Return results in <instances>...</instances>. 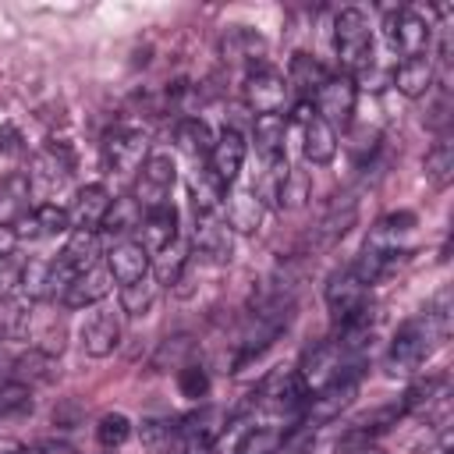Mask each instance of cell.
I'll use <instances>...</instances> for the list:
<instances>
[{
  "label": "cell",
  "mask_w": 454,
  "mask_h": 454,
  "mask_svg": "<svg viewBox=\"0 0 454 454\" xmlns=\"http://www.w3.org/2000/svg\"><path fill=\"white\" fill-rule=\"evenodd\" d=\"M4 454H46L43 447H7Z\"/></svg>",
  "instance_id": "cell-51"
},
{
  "label": "cell",
  "mask_w": 454,
  "mask_h": 454,
  "mask_svg": "<svg viewBox=\"0 0 454 454\" xmlns=\"http://www.w3.org/2000/svg\"><path fill=\"white\" fill-rule=\"evenodd\" d=\"M145 149H149L145 131H138V128H114L106 135V142H103V163L110 170L128 174V170L145 163Z\"/></svg>",
  "instance_id": "cell-10"
},
{
  "label": "cell",
  "mask_w": 454,
  "mask_h": 454,
  "mask_svg": "<svg viewBox=\"0 0 454 454\" xmlns=\"http://www.w3.org/2000/svg\"><path fill=\"white\" fill-rule=\"evenodd\" d=\"M18 287H21V266H18L11 255H4V259H0V301L11 298Z\"/></svg>",
  "instance_id": "cell-47"
},
{
  "label": "cell",
  "mask_w": 454,
  "mask_h": 454,
  "mask_svg": "<svg viewBox=\"0 0 454 454\" xmlns=\"http://www.w3.org/2000/svg\"><path fill=\"white\" fill-rule=\"evenodd\" d=\"M35 351H43V355H50V358H57L60 351H64V344H67V326H64V319H46L39 330H35Z\"/></svg>",
  "instance_id": "cell-43"
},
{
  "label": "cell",
  "mask_w": 454,
  "mask_h": 454,
  "mask_svg": "<svg viewBox=\"0 0 454 454\" xmlns=\"http://www.w3.org/2000/svg\"><path fill=\"white\" fill-rule=\"evenodd\" d=\"M447 298V294H443ZM443 298L436 309H429L426 316H415V319H404L390 340V351H387V369L390 376H411L426 365V358L433 355L436 340L447 333V309H443Z\"/></svg>",
  "instance_id": "cell-1"
},
{
  "label": "cell",
  "mask_w": 454,
  "mask_h": 454,
  "mask_svg": "<svg viewBox=\"0 0 454 454\" xmlns=\"http://www.w3.org/2000/svg\"><path fill=\"white\" fill-rule=\"evenodd\" d=\"M14 231H18V241H21V238L39 241V238L71 234V213H67L64 206H57V202H43V206L21 213L18 223H14Z\"/></svg>",
  "instance_id": "cell-11"
},
{
  "label": "cell",
  "mask_w": 454,
  "mask_h": 454,
  "mask_svg": "<svg viewBox=\"0 0 454 454\" xmlns=\"http://www.w3.org/2000/svg\"><path fill=\"white\" fill-rule=\"evenodd\" d=\"M14 245H18V231H14V223H0V259L11 255Z\"/></svg>",
  "instance_id": "cell-50"
},
{
  "label": "cell",
  "mask_w": 454,
  "mask_h": 454,
  "mask_svg": "<svg viewBox=\"0 0 454 454\" xmlns=\"http://www.w3.org/2000/svg\"><path fill=\"white\" fill-rule=\"evenodd\" d=\"M355 99H358V89L348 74H337V78H326V85L316 92L312 99V110L316 117H323L330 128H348L351 124V114H355Z\"/></svg>",
  "instance_id": "cell-8"
},
{
  "label": "cell",
  "mask_w": 454,
  "mask_h": 454,
  "mask_svg": "<svg viewBox=\"0 0 454 454\" xmlns=\"http://www.w3.org/2000/svg\"><path fill=\"white\" fill-rule=\"evenodd\" d=\"M277 447H280V433L266 429V426H255L238 440L234 454H277Z\"/></svg>",
  "instance_id": "cell-44"
},
{
  "label": "cell",
  "mask_w": 454,
  "mask_h": 454,
  "mask_svg": "<svg viewBox=\"0 0 454 454\" xmlns=\"http://www.w3.org/2000/svg\"><path fill=\"white\" fill-rule=\"evenodd\" d=\"M32 301L28 298H4L0 301V340H25L32 333Z\"/></svg>",
  "instance_id": "cell-27"
},
{
  "label": "cell",
  "mask_w": 454,
  "mask_h": 454,
  "mask_svg": "<svg viewBox=\"0 0 454 454\" xmlns=\"http://www.w3.org/2000/svg\"><path fill=\"white\" fill-rule=\"evenodd\" d=\"M220 46H223V57H231V60H255L262 53V39L252 35L248 28H231Z\"/></svg>",
  "instance_id": "cell-41"
},
{
  "label": "cell",
  "mask_w": 454,
  "mask_h": 454,
  "mask_svg": "<svg viewBox=\"0 0 454 454\" xmlns=\"http://www.w3.org/2000/svg\"><path fill=\"white\" fill-rule=\"evenodd\" d=\"M433 82H436V67H433L429 53H422V57H404V60L394 67V85H397V92L408 96V99L426 96V92L433 89Z\"/></svg>",
  "instance_id": "cell-20"
},
{
  "label": "cell",
  "mask_w": 454,
  "mask_h": 454,
  "mask_svg": "<svg viewBox=\"0 0 454 454\" xmlns=\"http://www.w3.org/2000/svg\"><path fill=\"white\" fill-rule=\"evenodd\" d=\"M110 192L103 184H85L78 188L74 195V206L67 209L71 213V231H99L103 227V216L110 209Z\"/></svg>",
  "instance_id": "cell-19"
},
{
  "label": "cell",
  "mask_w": 454,
  "mask_h": 454,
  "mask_svg": "<svg viewBox=\"0 0 454 454\" xmlns=\"http://www.w3.org/2000/svg\"><path fill=\"white\" fill-rule=\"evenodd\" d=\"M174 177H177V167L167 153H153L145 156L142 170H138V181H135V202L142 213H153L160 206H167L170 199V188H174Z\"/></svg>",
  "instance_id": "cell-4"
},
{
  "label": "cell",
  "mask_w": 454,
  "mask_h": 454,
  "mask_svg": "<svg viewBox=\"0 0 454 454\" xmlns=\"http://www.w3.org/2000/svg\"><path fill=\"white\" fill-rule=\"evenodd\" d=\"M96 255H99V231H71L67 234V245L57 255V262L78 277L82 270L96 266Z\"/></svg>",
  "instance_id": "cell-26"
},
{
  "label": "cell",
  "mask_w": 454,
  "mask_h": 454,
  "mask_svg": "<svg viewBox=\"0 0 454 454\" xmlns=\"http://www.w3.org/2000/svg\"><path fill=\"white\" fill-rule=\"evenodd\" d=\"M170 433H174V426H170V422H156V419L142 422V440H145L149 447H160V440H167Z\"/></svg>",
  "instance_id": "cell-48"
},
{
  "label": "cell",
  "mask_w": 454,
  "mask_h": 454,
  "mask_svg": "<svg viewBox=\"0 0 454 454\" xmlns=\"http://www.w3.org/2000/svg\"><path fill=\"white\" fill-rule=\"evenodd\" d=\"M358 397V372H348V376H337L316 390H309L305 397V426H326L333 419H340L344 408H351V401Z\"/></svg>",
  "instance_id": "cell-3"
},
{
  "label": "cell",
  "mask_w": 454,
  "mask_h": 454,
  "mask_svg": "<svg viewBox=\"0 0 454 454\" xmlns=\"http://www.w3.org/2000/svg\"><path fill=\"white\" fill-rule=\"evenodd\" d=\"M305 195H309V177H305L301 170H291V174H287V184H284V195H280V209L301 206Z\"/></svg>",
  "instance_id": "cell-46"
},
{
  "label": "cell",
  "mask_w": 454,
  "mask_h": 454,
  "mask_svg": "<svg viewBox=\"0 0 454 454\" xmlns=\"http://www.w3.org/2000/svg\"><path fill=\"white\" fill-rule=\"evenodd\" d=\"M156 291H160V284L145 273L142 280H131V284H121V312H128V316H145L149 309H153V301H156Z\"/></svg>",
  "instance_id": "cell-30"
},
{
  "label": "cell",
  "mask_w": 454,
  "mask_h": 454,
  "mask_svg": "<svg viewBox=\"0 0 454 454\" xmlns=\"http://www.w3.org/2000/svg\"><path fill=\"white\" fill-rule=\"evenodd\" d=\"M21 291H25L28 301L50 298V294H53V284H50V262L32 259L28 266H21Z\"/></svg>",
  "instance_id": "cell-39"
},
{
  "label": "cell",
  "mask_w": 454,
  "mask_h": 454,
  "mask_svg": "<svg viewBox=\"0 0 454 454\" xmlns=\"http://www.w3.org/2000/svg\"><path fill=\"white\" fill-rule=\"evenodd\" d=\"M138 223H142L138 202H135V199H114L110 209H106V216H103V227H99V231H106V234H114V238H124V234L135 231Z\"/></svg>",
  "instance_id": "cell-31"
},
{
  "label": "cell",
  "mask_w": 454,
  "mask_h": 454,
  "mask_svg": "<svg viewBox=\"0 0 454 454\" xmlns=\"http://www.w3.org/2000/svg\"><path fill=\"white\" fill-rule=\"evenodd\" d=\"M192 337L188 333H174V337H163L156 355H153V369H184L188 365V355H192Z\"/></svg>",
  "instance_id": "cell-34"
},
{
  "label": "cell",
  "mask_w": 454,
  "mask_h": 454,
  "mask_svg": "<svg viewBox=\"0 0 454 454\" xmlns=\"http://www.w3.org/2000/svg\"><path fill=\"white\" fill-rule=\"evenodd\" d=\"M245 103L259 114H280L284 99H287V78L266 64H252V71L245 74Z\"/></svg>",
  "instance_id": "cell-7"
},
{
  "label": "cell",
  "mask_w": 454,
  "mask_h": 454,
  "mask_svg": "<svg viewBox=\"0 0 454 454\" xmlns=\"http://www.w3.org/2000/svg\"><path fill=\"white\" fill-rule=\"evenodd\" d=\"M177 387H181V394L184 397H206L209 394V372L202 369V365H195V362H188L184 369H177Z\"/></svg>",
  "instance_id": "cell-45"
},
{
  "label": "cell",
  "mask_w": 454,
  "mask_h": 454,
  "mask_svg": "<svg viewBox=\"0 0 454 454\" xmlns=\"http://www.w3.org/2000/svg\"><path fill=\"white\" fill-rule=\"evenodd\" d=\"M174 241H177V209H174L170 202L142 216V223H138V245H142L149 255L170 248Z\"/></svg>",
  "instance_id": "cell-18"
},
{
  "label": "cell",
  "mask_w": 454,
  "mask_h": 454,
  "mask_svg": "<svg viewBox=\"0 0 454 454\" xmlns=\"http://www.w3.org/2000/svg\"><path fill=\"white\" fill-rule=\"evenodd\" d=\"M262 213L266 206L259 202V195L252 188H238L223 195V223L238 234H255L262 227Z\"/></svg>",
  "instance_id": "cell-16"
},
{
  "label": "cell",
  "mask_w": 454,
  "mask_h": 454,
  "mask_svg": "<svg viewBox=\"0 0 454 454\" xmlns=\"http://www.w3.org/2000/svg\"><path fill=\"white\" fill-rule=\"evenodd\" d=\"M355 216H358V206H355V199H351V195L333 199V202L326 206V213L312 223V231H309L305 245H309L312 252H323V248L337 245V241L355 227Z\"/></svg>",
  "instance_id": "cell-9"
},
{
  "label": "cell",
  "mask_w": 454,
  "mask_h": 454,
  "mask_svg": "<svg viewBox=\"0 0 454 454\" xmlns=\"http://www.w3.org/2000/svg\"><path fill=\"white\" fill-rule=\"evenodd\" d=\"M28 177L25 174H7L0 177V213H28Z\"/></svg>",
  "instance_id": "cell-37"
},
{
  "label": "cell",
  "mask_w": 454,
  "mask_h": 454,
  "mask_svg": "<svg viewBox=\"0 0 454 454\" xmlns=\"http://www.w3.org/2000/svg\"><path fill=\"white\" fill-rule=\"evenodd\" d=\"M326 67L316 60V57H309V53H294L291 57V67H287V89H294L298 96H301V103H309V99H316V92L326 85Z\"/></svg>",
  "instance_id": "cell-23"
},
{
  "label": "cell",
  "mask_w": 454,
  "mask_h": 454,
  "mask_svg": "<svg viewBox=\"0 0 454 454\" xmlns=\"http://www.w3.org/2000/svg\"><path fill=\"white\" fill-rule=\"evenodd\" d=\"M131 436V419L124 415V411H106L99 422H96V440H99V447H121L124 440Z\"/></svg>",
  "instance_id": "cell-42"
},
{
  "label": "cell",
  "mask_w": 454,
  "mask_h": 454,
  "mask_svg": "<svg viewBox=\"0 0 454 454\" xmlns=\"http://www.w3.org/2000/svg\"><path fill=\"white\" fill-rule=\"evenodd\" d=\"M195 248H199V255H206V259L216 262V266L231 262V252H234L231 227H227L223 220L199 216V227H195Z\"/></svg>",
  "instance_id": "cell-21"
},
{
  "label": "cell",
  "mask_w": 454,
  "mask_h": 454,
  "mask_svg": "<svg viewBox=\"0 0 454 454\" xmlns=\"http://www.w3.org/2000/svg\"><path fill=\"white\" fill-rule=\"evenodd\" d=\"M82 348H85V355H92V358H106L117 344H121V319H117V312H110V309H99V312H92L85 323H82Z\"/></svg>",
  "instance_id": "cell-14"
},
{
  "label": "cell",
  "mask_w": 454,
  "mask_h": 454,
  "mask_svg": "<svg viewBox=\"0 0 454 454\" xmlns=\"http://www.w3.org/2000/svg\"><path fill=\"white\" fill-rule=\"evenodd\" d=\"M32 411V387L11 380L0 387V419H21Z\"/></svg>",
  "instance_id": "cell-40"
},
{
  "label": "cell",
  "mask_w": 454,
  "mask_h": 454,
  "mask_svg": "<svg viewBox=\"0 0 454 454\" xmlns=\"http://www.w3.org/2000/svg\"><path fill=\"white\" fill-rule=\"evenodd\" d=\"M333 50L348 74H362L372 64V28L358 7H344L333 21Z\"/></svg>",
  "instance_id": "cell-2"
},
{
  "label": "cell",
  "mask_w": 454,
  "mask_h": 454,
  "mask_svg": "<svg viewBox=\"0 0 454 454\" xmlns=\"http://www.w3.org/2000/svg\"><path fill=\"white\" fill-rule=\"evenodd\" d=\"M223 195H227V188L216 181L213 170H195L192 174V206H195L199 216H213L223 206Z\"/></svg>",
  "instance_id": "cell-28"
},
{
  "label": "cell",
  "mask_w": 454,
  "mask_h": 454,
  "mask_svg": "<svg viewBox=\"0 0 454 454\" xmlns=\"http://www.w3.org/2000/svg\"><path fill=\"white\" fill-rule=\"evenodd\" d=\"M174 138H177V149L181 153H188V156H209V149H213V131H209V124L206 121H199V117H184L181 124H177V131H174Z\"/></svg>",
  "instance_id": "cell-29"
},
{
  "label": "cell",
  "mask_w": 454,
  "mask_h": 454,
  "mask_svg": "<svg viewBox=\"0 0 454 454\" xmlns=\"http://www.w3.org/2000/svg\"><path fill=\"white\" fill-rule=\"evenodd\" d=\"M14 380L25 383V387H32V383H50V380H53V358L32 348L28 355H21V358L14 362Z\"/></svg>",
  "instance_id": "cell-35"
},
{
  "label": "cell",
  "mask_w": 454,
  "mask_h": 454,
  "mask_svg": "<svg viewBox=\"0 0 454 454\" xmlns=\"http://www.w3.org/2000/svg\"><path fill=\"white\" fill-rule=\"evenodd\" d=\"M245 153H248L245 135L234 131V128H223V135L213 142V149H209V170L216 174V181H220L223 188L241 174V167H245Z\"/></svg>",
  "instance_id": "cell-12"
},
{
  "label": "cell",
  "mask_w": 454,
  "mask_h": 454,
  "mask_svg": "<svg viewBox=\"0 0 454 454\" xmlns=\"http://www.w3.org/2000/svg\"><path fill=\"white\" fill-rule=\"evenodd\" d=\"M443 376H429V380H415L411 387H408V394L401 397V415H408V411H422V408H429L436 397H440V390H443Z\"/></svg>",
  "instance_id": "cell-36"
},
{
  "label": "cell",
  "mask_w": 454,
  "mask_h": 454,
  "mask_svg": "<svg viewBox=\"0 0 454 454\" xmlns=\"http://www.w3.org/2000/svg\"><path fill=\"white\" fill-rule=\"evenodd\" d=\"M110 287H114V277H110V270L106 266H89V270H82L71 284H67V291L60 294V301L67 305V309H85V305H96V301H103L106 294H110Z\"/></svg>",
  "instance_id": "cell-17"
},
{
  "label": "cell",
  "mask_w": 454,
  "mask_h": 454,
  "mask_svg": "<svg viewBox=\"0 0 454 454\" xmlns=\"http://www.w3.org/2000/svg\"><path fill=\"white\" fill-rule=\"evenodd\" d=\"M188 259L192 255H184V245L181 241H174L170 248H163V252H156V262H153V273H156V284H177V277H181V270L188 266Z\"/></svg>",
  "instance_id": "cell-38"
},
{
  "label": "cell",
  "mask_w": 454,
  "mask_h": 454,
  "mask_svg": "<svg viewBox=\"0 0 454 454\" xmlns=\"http://www.w3.org/2000/svg\"><path fill=\"white\" fill-rule=\"evenodd\" d=\"M323 298H326V309H330L333 323H340V319H348L355 309L365 305V284H362V280L355 277V270L348 266V270H340V273L330 277Z\"/></svg>",
  "instance_id": "cell-13"
},
{
  "label": "cell",
  "mask_w": 454,
  "mask_h": 454,
  "mask_svg": "<svg viewBox=\"0 0 454 454\" xmlns=\"http://www.w3.org/2000/svg\"><path fill=\"white\" fill-rule=\"evenodd\" d=\"M284 135H287L284 114H259L255 117L252 142H255V153L262 156V163H273L284 156Z\"/></svg>",
  "instance_id": "cell-25"
},
{
  "label": "cell",
  "mask_w": 454,
  "mask_h": 454,
  "mask_svg": "<svg viewBox=\"0 0 454 454\" xmlns=\"http://www.w3.org/2000/svg\"><path fill=\"white\" fill-rule=\"evenodd\" d=\"M355 454H383V450H380V447H372V443H365V447H358Z\"/></svg>",
  "instance_id": "cell-52"
},
{
  "label": "cell",
  "mask_w": 454,
  "mask_h": 454,
  "mask_svg": "<svg viewBox=\"0 0 454 454\" xmlns=\"http://www.w3.org/2000/svg\"><path fill=\"white\" fill-rule=\"evenodd\" d=\"M106 270L117 284H131V280H142L149 273V252L138 245V241H121L114 245L110 259H106Z\"/></svg>",
  "instance_id": "cell-22"
},
{
  "label": "cell",
  "mask_w": 454,
  "mask_h": 454,
  "mask_svg": "<svg viewBox=\"0 0 454 454\" xmlns=\"http://www.w3.org/2000/svg\"><path fill=\"white\" fill-rule=\"evenodd\" d=\"M0 153H21V135H18V128L14 124H4L0 128Z\"/></svg>",
  "instance_id": "cell-49"
},
{
  "label": "cell",
  "mask_w": 454,
  "mask_h": 454,
  "mask_svg": "<svg viewBox=\"0 0 454 454\" xmlns=\"http://www.w3.org/2000/svg\"><path fill=\"white\" fill-rule=\"evenodd\" d=\"M71 167H74L71 149H67L64 142H53V145H46V149L32 160V170L25 174V177H28V188H32L35 195H53L57 188L67 184Z\"/></svg>",
  "instance_id": "cell-5"
},
{
  "label": "cell",
  "mask_w": 454,
  "mask_h": 454,
  "mask_svg": "<svg viewBox=\"0 0 454 454\" xmlns=\"http://www.w3.org/2000/svg\"><path fill=\"white\" fill-rule=\"evenodd\" d=\"M287 174H291V167H287V156H280V160L266 163V170H262V181H259V188H252V192L259 195V202H262V206H273V209H280V195H284Z\"/></svg>",
  "instance_id": "cell-33"
},
{
  "label": "cell",
  "mask_w": 454,
  "mask_h": 454,
  "mask_svg": "<svg viewBox=\"0 0 454 454\" xmlns=\"http://www.w3.org/2000/svg\"><path fill=\"white\" fill-rule=\"evenodd\" d=\"M301 153H305V160L309 163H316V167H323V163H330L333 156H337V131L323 121V117H309L305 124H301Z\"/></svg>",
  "instance_id": "cell-24"
},
{
  "label": "cell",
  "mask_w": 454,
  "mask_h": 454,
  "mask_svg": "<svg viewBox=\"0 0 454 454\" xmlns=\"http://www.w3.org/2000/svg\"><path fill=\"white\" fill-rule=\"evenodd\" d=\"M426 177L433 188H447L454 177V145L450 138H440L429 153H426Z\"/></svg>",
  "instance_id": "cell-32"
},
{
  "label": "cell",
  "mask_w": 454,
  "mask_h": 454,
  "mask_svg": "<svg viewBox=\"0 0 454 454\" xmlns=\"http://www.w3.org/2000/svg\"><path fill=\"white\" fill-rule=\"evenodd\" d=\"M266 408L273 411H298L305 408V397H309V387L305 380L298 376V369H284V372H273L266 383H262V394Z\"/></svg>",
  "instance_id": "cell-15"
},
{
  "label": "cell",
  "mask_w": 454,
  "mask_h": 454,
  "mask_svg": "<svg viewBox=\"0 0 454 454\" xmlns=\"http://www.w3.org/2000/svg\"><path fill=\"white\" fill-rule=\"evenodd\" d=\"M387 43L390 50L404 53V57H422L433 43V25L419 14V11H394L387 18Z\"/></svg>",
  "instance_id": "cell-6"
}]
</instances>
